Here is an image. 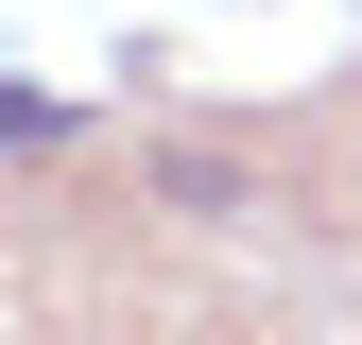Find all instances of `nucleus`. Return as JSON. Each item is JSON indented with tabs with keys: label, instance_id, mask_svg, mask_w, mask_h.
Returning a JSON list of instances; mask_svg holds the SVG:
<instances>
[{
	"label": "nucleus",
	"instance_id": "f257e3e1",
	"mask_svg": "<svg viewBox=\"0 0 362 345\" xmlns=\"http://www.w3.org/2000/svg\"><path fill=\"white\" fill-rule=\"evenodd\" d=\"M0 139H18V156H52V139H69V86H35V69H18V86H0Z\"/></svg>",
	"mask_w": 362,
	"mask_h": 345
}]
</instances>
